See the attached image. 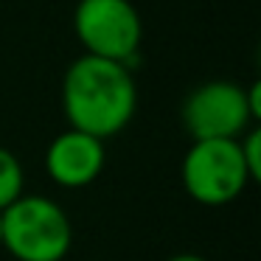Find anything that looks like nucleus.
I'll use <instances>...</instances> for the list:
<instances>
[{
  "mask_svg": "<svg viewBox=\"0 0 261 261\" xmlns=\"http://www.w3.org/2000/svg\"><path fill=\"white\" fill-rule=\"evenodd\" d=\"M138 90L132 70L101 57H79L62 79V110L70 129L98 138H113L132 121Z\"/></svg>",
  "mask_w": 261,
  "mask_h": 261,
  "instance_id": "1",
  "label": "nucleus"
},
{
  "mask_svg": "<svg viewBox=\"0 0 261 261\" xmlns=\"http://www.w3.org/2000/svg\"><path fill=\"white\" fill-rule=\"evenodd\" d=\"M3 242L17 261H62L73 244V227L62 205L48 197H20L0 211Z\"/></svg>",
  "mask_w": 261,
  "mask_h": 261,
  "instance_id": "2",
  "label": "nucleus"
},
{
  "mask_svg": "<svg viewBox=\"0 0 261 261\" xmlns=\"http://www.w3.org/2000/svg\"><path fill=\"white\" fill-rule=\"evenodd\" d=\"M73 31L85 54L121 62L132 70L141 48V17L129 0H79Z\"/></svg>",
  "mask_w": 261,
  "mask_h": 261,
  "instance_id": "3",
  "label": "nucleus"
},
{
  "mask_svg": "<svg viewBox=\"0 0 261 261\" xmlns=\"http://www.w3.org/2000/svg\"><path fill=\"white\" fill-rule=\"evenodd\" d=\"M236 141H194L182 158V188L199 205H227L250 186Z\"/></svg>",
  "mask_w": 261,
  "mask_h": 261,
  "instance_id": "4",
  "label": "nucleus"
},
{
  "mask_svg": "<svg viewBox=\"0 0 261 261\" xmlns=\"http://www.w3.org/2000/svg\"><path fill=\"white\" fill-rule=\"evenodd\" d=\"M247 90L236 82H205L182 104V124L194 141H236L250 129Z\"/></svg>",
  "mask_w": 261,
  "mask_h": 261,
  "instance_id": "5",
  "label": "nucleus"
},
{
  "mask_svg": "<svg viewBox=\"0 0 261 261\" xmlns=\"http://www.w3.org/2000/svg\"><path fill=\"white\" fill-rule=\"evenodd\" d=\"M104 169V141L79 129H68L51 141L45 171L62 188H85Z\"/></svg>",
  "mask_w": 261,
  "mask_h": 261,
  "instance_id": "6",
  "label": "nucleus"
},
{
  "mask_svg": "<svg viewBox=\"0 0 261 261\" xmlns=\"http://www.w3.org/2000/svg\"><path fill=\"white\" fill-rule=\"evenodd\" d=\"M23 186H25V174L20 160L14 158V152L0 146V211L23 197Z\"/></svg>",
  "mask_w": 261,
  "mask_h": 261,
  "instance_id": "7",
  "label": "nucleus"
},
{
  "mask_svg": "<svg viewBox=\"0 0 261 261\" xmlns=\"http://www.w3.org/2000/svg\"><path fill=\"white\" fill-rule=\"evenodd\" d=\"M239 149H242L244 166L250 171V180H261V132L258 129H247L239 138Z\"/></svg>",
  "mask_w": 261,
  "mask_h": 261,
  "instance_id": "8",
  "label": "nucleus"
},
{
  "mask_svg": "<svg viewBox=\"0 0 261 261\" xmlns=\"http://www.w3.org/2000/svg\"><path fill=\"white\" fill-rule=\"evenodd\" d=\"M247 104H250L253 118H261V82H253L247 87Z\"/></svg>",
  "mask_w": 261,
  "mask_h": 261,
  "instance_id": "9",
  "label": "nucleus"
},
{
  "mask_svg": "<svg viewBox=\"0 0 261 261\" xmlns=\"http://www.w3.org/2000/svg\"><path fill=\"white\" fill-rule=\"evenodd\" d=\"M166 261H205V258L197 253H180V255H171V258H166Z\"/></svg>",
  "mask_w": 261,
  "mask_h": 261,
  "instance_id": "10",
  "label": "nucleus"
},
{
  "mask_svg": "<svg viewBox=\"0 0 261 261\" xmlns=\"http://www.w3.org/2000/svg\"><path fill=\"white\" fill-rule=\"evenodd\" d=\"M0 242H3V219H0Z\"/></svg>",
  "mask_w": 261,
  "mask_h": 261,
  "instance_id": "11",
  "label": "nucleus"
}]
</instances>
